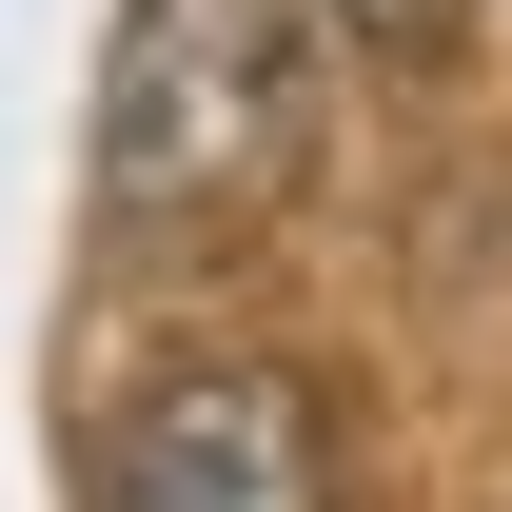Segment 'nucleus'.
Listing matches in <instances>:
<instances>
[{
	"mask_svg": "<svg viewBox=\"0 0 512 512\" xmlns=\"http://www.w3.org/2000/svg\"><path fill=\"white\" fill-rule=\"evenodd\" d=\"M316 158V0H119L99 60V217L119 237H237Z\"/></svg>",
	"mask_w": 512,
	"mask_h": 512,
	"instance_id": "f257e3e1",
	"label": "nucleus"
},
{
	"mask_svg": "<svg viewBox=\"0 0 512 512\" xmlns=\"http://www.w3.org/2000/svg\"><path fill=\"white\" fill-rule=\"evenodd\" d=\"M99 512H335V414L276 355H178L119 394L99 434Z\"/></svg>",
	"mask_w": 512,
	"mask_h": 512,
	"instance_id": "f03ea898",
	"label": "nucleus"
},
{
	"mask_svg": "<svg viewBox=\"0 0 512 512\" xmlns=\"http://www.w3.org/2000/svg\"><path fill=\"white\" fill-rule=\"evenodd\" d=\"M335 20H355L375 60H453V40H473V0H335Z\"/></svg>",
	"mask_w": 512,
	"mask_h": 512,
	"instance_id": "7ed1b4c3",
	"label": "nucleus"
}]
</instances>
